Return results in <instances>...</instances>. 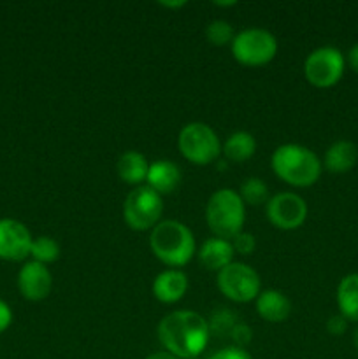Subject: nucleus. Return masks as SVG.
I'll use <instances>...</instances> for the list:
<instances>
[{"mask_svg": "<svg viewBox=\"0 0 358 359\" xmlns=\"http://www.w3.org/2000/svg\"><path fill=\"white\" fill-rule=\"evenodd\" d=\"M150 245L161 263L168 266H183L193 258L195 237L186 224L165 219L151 230Z\"/></svg>", "mask_w": 358, "mask_h": 359, "instance_id": "obj_3", "label": "nucleus"}, {"mask_svg": "<svg viewBox=\"0 0 358 359\" xmlns=\"http://www.w3.org/2000/svg\"><path fill=\"white\" fill-rule=\"evenodd\" d=\"M347 62H350L351 69L358 74V44H354L353 48L350 49V55H347Z\"/></svg>", "mask_w": 358, "mask_h": 359, "instance_id": "obj_29", "label": "nucleus"}, {"mask_svg": "<svg viewBox=\"0 0 358 359\" xmlns=\"http://www.w3.org/2000/svg\"><path fill=\"white\" fill-rule=\"evenodd\" d=\"M234 245L223 238H209L202 244L199 252V259L207 270H223L225 266L234 262Z\"/></svg>", "mask_w": 358, "mask_h": 359, "instance_id": "obj_16", "label": "nucleus"}, {"mask_svg": "<svg viewBox=\"0 0 358 359\" xmlns=\"http://www.w3.org/2000/svg\"><path fill=\"white\" fill-rule=\"evenodd\" d=\"M358 160V147L350 140H337L326 149L325 167L332 174H344L354 167Z\"/></svg>", "mask_w": 358, "mask_h": 359, "instance_id": "obj_17", "label": "nucleus"}, {"mask_svg": "<svg viewBox=\"0 0 358 359\" xmlns=\"http://www.w3.org/2000/svg\"><path fill=\"white\" fill-rule=\"evenodd\" d=\"M146 181L147 186L151 189H154L158 195L172 193L178 188L179 182H181V170H179V167L174 161L158 160L150 165Z\"/></svg>", "mask_w": 358, "mask_h": 359, "instance_id": "obj_14", "label": "nucleus"}, {"mask_svg": "<svg viewBox=\"0 0 358 359\" xmlns=\"http://www.w3.org/2000/svg\"><path fill=\"white\" fill-rule=\"evenodd\" d=\"M206 37L211 44L225 46V44H232L235 34H234V28H232L230 23H227V21H223V20H216V21H213V23L207 25Z\"/></svg>", "mask_w": 358, "mask_h": 359, "instance_id": "obj_23", "label": "nucleus"}, {"mask_svg": "<svg viewBox=\"0 0 358 359\" xmlns=\"http://www.w3.org/2000/svg\"><path fill=\"white\" fill-rule=\"evenodd\" d=\"M256 312L269 323H283L290 318L291 304L281 291L267 290L256 298Z\"/></svg>", "mask_w": 358, "mask_h": 359, "instance_id": "obj_15", "label": "nucleus"}, {"mask_svg": "<svg viewBox=\"0 0 358 359\" xmlns=\"http://www.w3.org/2000/svg\"><path fill=\"white\" fill-rule=\"evenodd\" d=\"M347 328V319L344 318V316H332V318L326 321V330H329L330 335H343L344 332H346Z\"/></svg>", "mask_w": 358, "mask_h": 359, "instance_id": "obj_26", "label": "nucleus"}, {"mask_svg": "<svg viewBox=\"0 0 358 359\" xmlns=\"http://www.w3.org/2000/svg\"><path fill=\"white\" fill-rule=\"evenodd\" d=\"M337 305L340 316L347 321L358 323V273H350L340 280L337 287Z\"/></svg>", "mask_w": 358, "mask_h": 359, "instance_id": "obj_19", "label": "nucleus"}, {"mask_svg": "<svg viewBox=\"0 0 358 359\" xmlns=\"http://www.w3.org/2000/svg\"><path fill=\"white\" fill-rule=\"evenodd\" d=\"M218 290L237 304H248L260 294V277L246 263L232 262L218 272Z\"/></svg>", "mask_w": 358, "mask_h": 359, "instance_id": "obj_8", "label": "nucleus"}, {"mask_svg": "<svg viewBox=\"0 0 358 359\" xmlns=\"http://www.w3.org/2000/svg\"><path fill=\"white\" fill-rule=\"evenodd\" d=\"M232 339L235 340L237 347L246 346V344L251 342V330L244 325H235L232 330Z\"/></svg>", "mask_w": 358, "mask_h": 359, "instance_id": "obj_27", "label": "nucleus"}, {"mask_svg": "<svg viewBox=\"0 0 358 359\" xmlns=\"http://www.w3.org/2000/svg\"><path fill=\"white\" fill-rule=\"evenodd\" d=\"M267 217L279 230H297L307 217V203L295 193H279L267 202Z\"/></svg>", "mask_w": 358, "mask_h": 359, "instance_id": "obj_10", "label": "nucleus"}, {"mask_svg": "<svg viewBox=\"0 0 358 359\" xmlns=\"http://www.w3.org/2000/svg\"><path fill=\"white\" fill-rule=\"evenodd\" d=\"M164 212V198L150 186H137L128 193L123 205L126 224L135 231L154 228Z\"/></svg>", "mask_w": 358, "mask_h": 359, "instance_id": "obj_6", "label": "nucleus"}, {"mask_svg": "<svg viewBox=\"0 0 358 359\" xmlns=\"http://www.w3.org/2000/svg\"><path fill=\"white\" fill-rule=\"evenodd\" d=\"M256 151V140L248 132H235L227 139L223 146V154L227 160L241 163L249 160Z\"/></svg>", "mask_w": 358, "mask_h": 359, "instance_id": "obj_20", "label": "nucleus"}, {"mask_svg": "<svg viewBox=\"0 0 358 359\" xmlns=\"http://www.w3.org/2000/svg\"><path fill=\"white\" fill-rule=\"evenodd\" d=\"M244 202L234 189H218L206 207V219L218 238H235L244 226Z\"/></svg>", "mask_w": 358, "mask_h": 359, "instance_id": "obj_4", "label": "nucleus"}, {"mask_svg": "<svg viewBox=\"0 0 358 359\" xmlns=\"http://www.w3.org/2000/svg\"><path fill=\"white\" fill-rule=\"evenodd\" d=\"M241 198L249 205H262L269 200V188L258 177H249L241 186Z\"/></svg>", "mask_w": 358, "mask_h": 359, "instance_id": "obj_22", "label": "nucleus"}, {"mask_svg": "<svg viewBox=\"0 0 358 359\" xmlns=\"http://www.w3.org/2000/svg\"><path fill=\"white\" fill-rule=\"evenodd\" d=\"M353 344H354V347H357V351H358V328L354 330V335H353Z\"/></svg>", "mask_w": 358, "mask_h": 359, "instance_id": "obj_32", "label": "nucleus"}, {"mask_svg": "<svg viewBox=\"0 0 358 359\" xmlns=\"http://www.w3.org/2000/svg\"><path fill=\"white\" fill-rule=\"evenodd\" d=\"M13 323V311L4 300H0V333L6 332Z\"/></svg>", "mask_w": 358, "mask_h": 359, "instance_id": "obj_28", "label": "nucleus"}, {"mask_svg": "<svg viewBox=\"0 0 358 359\" xmlns=\"http://www.w3.org/2000/svg\"><path fill=\"white\" fill-rule=\"evenodd\" d=\"M305 79L316 88H332L344 74V56L339 49L318 48L305 58Z\"/></svg>", "mask_w": 358, "mask_h": 359, "instance_id": "obj_9", "label": "nucleus"}, {"mask_svg": "<svg viewBox=\"0 0 358 359\" xmlns=\"http://www.w3.org/2000/svg\"><path fill=\"white\" fill-rule=\"evenodd\" d=\"M116 168H118V175L121 181L137 186L139 182L146 181L150 163H147L146 156L139 151H126L119 156Z\"/></svg>", "mask_w": 358, "mask_h": 359, "instance_id": "obj_18", "label": "nucleus"}, {"mask_svg": "<svg viewBox=\"0 0 358 359\" xmlns=\"http://www.w3.org/2000/svg\"><path fill=\"white\" fill-rule=\"evenodd\" d=\"M230 48L239 63L246 67H260L272 62L277 53V41L269 30L246 28L235 34Z\"/></svg>", "mask_w": 358, "mask_h": 359, "instance_id": "obj_5", "label": "nucleus"}, {"mask_svg": "<svg viewBox=\"0 0 358 359\" xmlns=\"http://www.w3.org/2000/svg\"><path fill=\"white\" fill-rule=\"evenodd\" d=\"M158 339L165 351L175 358L195 359L204 353L209 342V325L197 312H172L158 325Z\"/></svg>", "mask_w": 358, "mask_h": 359, "instance_id": "obj_1", "label": "nucleus"}, {"mask_svg": "<svg viewBox=\"0 0 358 359\" xmlns=\"http://www.w3.org/2000/svg\"><path fill=\"white\" fill-rule=\"evenodd\" d=\"M186 2H161L164 7H183Z\"/></svg>", "mask_w": 358, "mask_h": 359, "instance_id": "obj_31", "label": "nucleus"}, {"mask_svg": "<svg viewBox=\"0 0 358 359\" xmlns=\"http://www.w3.org/2000/svg\"><path fill=\"white\" fill-rule=\"evenodd\" d=\"M188 290V279L181 270H165L153 283V294L161 304H175Z\"/></svg>", "mask_w": 358, "mask_h": 359, "instance_id": "obj_13", "label": "nucleus"}, {"mask_svg": "<svg viewBox=\"0 0 358 359\" xmlns=\"http://www.w3.org/2000/svg\"><path fill=\"white\" fill-rule=\"evenodd\" d=\"M18 287L21 297L30 302H41L53 290V276L48 266L37 262H28L18 273Z\"/></svg>", "mask_w": 358, "mask_h": 359, "instance_id": "obj_12", "label": "nucleus"}, {"mask_svg": "<svg viewBox=\"0 0 358 359\" xmlns=\"http://www.w3.org/2000/svg\"><path fill=\"white\" fill-rule=\"evenodd\" d=\"M209 359H253L249 356L248 351H244L242 347H225V349L214 353Z\"/></svg>", "mask_w": 358, "mask_h": 359, "instance_id": "obj_25", "label": "nucleus"}, {"mask_svg": "<svg viewBox=\"0 0 358 359\" xmlns=\"http://www.w3.org/2000/svg\"><path fill=\"white\" fill-rule=\"evenodd\" d=\"M274 174L297 188H309L321 175V163L311 149L298 144H284L272 154Z\"/></svg>", "mask_w": 358, "mask_h": 359, "instance_id": "obj_2", "label": "nucleus"}, {"mask_svg": "<svg viewBox=\"0 0 358 359\" xmlns=\"http://www.w3.org/2000/svg\"><path fill=\"white\" fill-rule=\"evenodd\" d=\"M32 235L23 223L16 219H0V259L21 262L30 256Z\"/></svg>", "mask_w": 358, "mask_h": 359, "instance_id": "obj_11", "label": "nucleus"}, {"mask_svg": "<svg viewBox=\"0 0 358 359\" xmlns=\"http://www.w3.org/2000/svg\"><path fill=\"white\" fill-rule=\"evenodd\" d=\"M232 245H234V251H237L239 255L248 256L255 251L256 242H255V237H253L251 233H242L241 231V233L234 238V244Z\"/></svg>", "mask_w": 358, "mask_h": 359, "instance_id": "obj_24", "label": "nucleus"}, {"mask_svg": "<svg viewBox=\"0 0 358 359\" xmlns=\"http://www.w3.org/2000/svg\"><path fill=\"white\" fill-rule=\"evenodd\" d=\"M146 359H179V358H175L174 354H171L168 351H158V353L150 354Z\"/></svg>", "mask_w": 358, "mask_h": 359, "instance_id": "obj_30", "label": "nucleus"}, {"mask_svg": "<svg viewBox=\"0 0 358 359\" xmlns=\"http://www.w3.org/2000/svg\"><path fill=\"white\" fill-rule=\"evenodd\" d=\"M178 147L183 156L195 165H207L220 156V139L206 123H188L179 132Z\"/></svg>", "mask_w": 358, "mask_h": 359, "instance_id": "obj_7", "label": "nucleus"}, {"mask_svg": "<svg viewBox=\"0 0 358 359\" xmlns=\"http://www.w3.org/2000/svg\"><path fill=\"white\" fill-rule=\"evenodd\" d=\"M30 256L34 258V262L42 263H53L58 259L60 256V245L55 238L51 237H39L35 241H32V249Z\"/></svg>", "mask_w": 358, "mask_h": 359, "instance_id": "obj_21", "label": "nucleus"}]
</instances>
